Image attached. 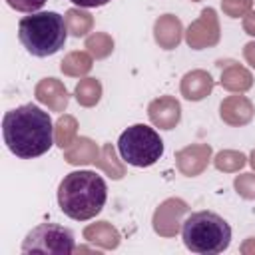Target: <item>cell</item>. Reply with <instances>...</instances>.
Returning <instances> with one entry per match:
<instances>
[{
    "label": "cell",
    "mask_w": 255,
    "mask_h": 255,
    "mask_svg": "<svg viewBox=\"0 0 255 255\" xmlns=\"http://www.w3.org/2000/svg\"><path fill=\"white\" fill-rule=\"evenodd\" d=\"M108 199V185L104 177L90 169H78L58 185V205L64 215L76 221H88L96 217Z\"/></svg>",
    "instance_id": "cell-2"
},
{
    "label": "cell",
    "mask_w": 255,
    "mask_h": 255,
    "mask_svg": "<svg viewBox=\"0 0 255 255\" xmlns=\"http://www.w3.org/2000/svg\"><path fill=\"white\" fill-rule=\"evenodd\" d=\"M76 143H78L76 149H72V151L66 153V159H68L70 163H92V161H96L98 149L94 147V143H92L90 139L82 137V139H78Z\"/></svg>",
    "instance_id": "cell-17"
},
{
    "label": "cell",
    "mask_w": 255,
    "mask_h": 255,
    "mask_svg": "<svg viewBox=\"0 0 255 255\" xmlns=\"http://www.w3.org/2000/svg\"><path fill=\"white\" fill-rule=\"evenodd\" d=\"M253 118V106L243 96H231L221 102V120L229 126H243Z\"/></svg>",
    "instance_id": "cell-9"
},
{
    "label": "cell",
    "mask_w": 255,
    "mask_h": 255,
    "mask_svg": "<svg viewBox=\"0 0 255 255\" xmlns=\"http://www.w3.org/2000/svg\"><path fill=\"white\" fill-rule=\"evenodd\" d=\"M2 135L6 147L20 159L44 155L54 143L50 114L36 104H24L8 110L2 118Z\"/></svg>",
    "instance_id": "cell-1"
},
{
    "label": "cell",
    "mask_w": 255,
    "mask_h": 255,
    "mask_svg": "<svg viewBox=\"0 0 255 255\" xmlns=\"http://www.w3.org/2000/svg\"><path fill=\"white\" fill-rule=\"evenodd\" d=\"M209 145H191V147H185L177 153V167L185 173V175H195L199 173L207 161H209Z\"/></svg>",
    "instance_id": "cell-12"
},
{
    "label": "cell",
    "mask_w": 255,
    "mask_h": 255,
    "mask_svg": "<svg viewBox=\"0 0 255 255\" xmlns=\"http://www.w3.org/2000/svg\"><path fill=\"white\" fill-rule=\"evenodd\" d=\"M181 239L191 253L215 255L229 247L231 227L213 211H195L183 221Z\"/></svg>",
    "instance_id": "cell-4"
},
{
    "label": "cell",
    "mask_w": 255,
    "mask_h": 255,
    "mask_svg": "<svg viewBox=\"0 0 255 255\" xmlns=\"http://www.w3.org/2000/svg\"><path fill=\"white\" fill-rule=\"evenodd\" d=\"M36 98L50 106L54 112H62L68 106V92L56 78H46L36 86Z\"/></svg>",
    "instance_id": "cell-10"
},
{
    "label": "cell",
    "mask_w": 255,
    "mask_h": 255,
    "mask_svg": "<svg viewBox=\"0 0 255 255\" xmlns=\"http://www.w3.org/2000/svg\"><path fill=\"white\" fill-rule=\"evenodd\" d=\"M86 48L96 56V58H106L112 48H114V42L110 40V36L106 34H94L86 40Z\"/></svg>",
    "instance_id": "cell-20"
},
{
    "label": "cell",
    "mask_w": 255,
    "mask_h": 255,
    "mask_svg": "<svg viewBox=\"0 0 255 255\" xmlns=\"http://www.w3.org/2000/svg\"><path fill=\"white\" fill-rule=\"evenodd\" d=\"M167 203V209H169V213L165 215V211L159 207L157 211H155V217H153V221H155V231L157 233H165V225H169L167 221H173V219H177L179 217V213H183L187 207H185V203L183 201H179V199H169V201H165Z\"/></svg>",
    "instance_id": "cell-16"
},
{
    "label": "cell",
    "mask_w": 255,
    "mask_h": 255,
    "mask_svg": "<svg viewBox=\"0 0 255 255\" xmlns=\"http://www.w3.org/2000/svg\"><path fill=\"white\" fill-rule=\"evenodd\" d=\"M74 131H76V122L72 118H60V122H58V145L62 149L70 145Z\"/></svg>",
    "instance_id": "cell-22"
},
{
    "label": "cell",
    "mask_w": 255,
    "mask_h": 255,
    "mask_svg": "<svg viewBox=\"0 0 255 255\" xmlns=\"http://www.w3.org/2000/svg\"><path fill=\"white\" fill-rule=\"evenodd\" d=\"M219 40V28H217V18L215 10L205 8L201 12V18L195 20L189 30H187V44L195 50H201L205 46H213Z\"/></svg>",
    "instance_id": "cell-7"
},
{
    "label": "cell",
    "mask_w": 255,
    "mask_h": 255,
    "mask_svg": "<svg viewBox=\"0 0 255 255\" xmlns=\"http://www.w3.org/2000/svg\"><path fill=\"white\" fill-rule=\"evenodd\" d=\"M251 165H253V169H255V149H253V153H251Z\"/></svg>",
    "instance_id": "cell-29"
},
{
    "label": "cell",
    "mask_w": 255,
    "mask_h": 255,
    "mask_svg": "<svg viewBox=\"0 0 255 255\" xmlns=\"http://www.w3.org/2000/svg\"><path fill=\"white\" fill-rule=\"evenodd\" d=\"M235 189L239 195L253 199L255 197V175L253 173H243L239 177H235Z\"/></svg>",
    "instance_id": "cell-23"
},
{
    "label": "cell",
    "mask_w": 255,
    "mask_h": 255,
    "mask_svg": "<svg viewBox=\"0 0 255 255\" xmlns=\"http://www.w3.org/2000/svg\"><path fill=\"white\" fill-rule=\"evenodd\" d=\"M155 40L161 44L165 50H171L179 44L181 40V24L175 16L165 14L155 22Z\"/></svg>",
    "instance_id": "cell-13"
},
{
    "label": "cell",
    "mask_w": 255,
    "mask_h": 255,
    "mask_svg": "<svg viewBox=\"0 0 255 255\" xmlns=\"http://www.w3.org/2000/svg\"><path fill=\"white\" fill-rule=\"evenodd\" d=\"M90 68H92V60H90V56H86L84 52H74V54H70V56L62 62V72H66V74H70V76L86 74Z\"/></svg>",
    "instance_id": "cell-19"
},
{
    "label": "cell",
    "mask_w": 255,
    "mask_h": 255,
    "mask_svg": "<svg viewBox=\"0 0 255 255\" xmlns=\"http://www.w3.org/2000/svg\"><path fill=\"white\" fill-rule=\"evenodd\" d=\"M6 2L10 8H14L18 12H30V14L40 10L46 4V0H6Z\"/></svg>",
    "instance_id": "cell-24"
},
{
    "label": "cell",
    "mask_w": 255,
    "mask_h": 255,
    "mask_svg": "<svg viewBox=\"0 0 255 255\" xmlns=\"http://www.w3.org/2000/svg\"><path fill=\"white\" fill-rule=\"evenodd\" d=\"M243 56H245V60L255 68V42H249V44L243 48Z\"/></svg>",
    "instance_id": "cell-27"
},
{
    "label": "cell",
    "mask_w": 255,
    "mask_h": 255,
    "mask_svg": "<svg viewBox=\"0 0 255 255\" xmlns=\"http://www.w3.org/2000/svg\"><path fill=\"white\" fill-rule=\"evenodd\" d=\"M245 165V155L237 151H221L215 157V167L223 171H235Z\"/></svg>",
    "instance_id": "cell-21"
},
{
    "label": "cell",
    "mask_w": 255,
    "mask_h": 255,
    "mask_svg": "<svg viewBox=\"0 0 255 255\" xmlns=\"http://www.w3.org/2000/svg\"><path fill=\"white\" fill-rule=\"evenodd\" d=\"M221 86L231 92H245L251 88V74L241 66H229L221 76Z\"/></svg>",
    "instance_id": "cell-14"
},
{
    "label": "cell",
    "mask_w": 255,
    "mask_h": 255,
    "mask_svg": "<svg viewBox=\"0 0 255 255\" xmlns=\"http://www.w3.org/2000/svg\"><path fill=\"white\" fill-rule=\"evenodd\" d=\"M70 2L80 6V8H100V6H104V4H108L112 0H70Z\"/></svg>",
    "instance_id": "cell-26"
},
{
    "label": "cell",
    "mask_w": 255,
    "mask_h": 255,
    "mask_svg": "<svg viewBox=\"0 0 255 255\" xmlns=\"http://www.w3.org/2000/svg\"><path fill=\"white\" fill-rule=\"evenodd\" d=\"M76 251L74 233L68 227L56 223H40L22 241V253H44V255H70Z\"/></svg>",
    "instance_id": "cell-6"
},
{
    "label": "cell",
    "mask_w": 255,
    "mask_h": 255,
    "mask_svg": "<svg viewBox=\"0 0 255 255\" xmlns=\"http://www.w3.org/2000/svg\"><path fill=\"white\" fill-rule=\"evenodd\" d=\"M213 90V80L207 72L203 70H195V72H189L183 76L181 80V94L183 98L191 100V102H197V100H203L209 92Z\"/></svg>",
    "instance_id": "cell-11"
},
{
    "label": "cell",
    "mask_w": 255,
    "mask_h": 255,
    "mask_svg": "<svg viewBox=\"0 0 255 255\" xmlns=\"http://www.w3.org/2000/svg\"><path fill=\"white\" fill-rule=\"evenodd\" d=\"M18 38L28 54L46 58L64 48L68 38L66 18L58 12H32L20 18Z\"/></svg>",
    "instance_id": "cell-3"
},
{
    "label": "cell",
    "mask_w": 255,
    "mask_h": 255,
    "mask_svg": "<svg viewBox=\"0 0 255 255\" xmlns=\"http://www.w3.org/2000/svg\"><path fill=\"white\" fill-rule=\"evenodd\" d=\"M245 30H247V34H253L255 36V14L251 12L249 16H247V20H245Z\"/></svg>",
    "instance_id": "cell-28"
},
{
    "label": "cell",
    "mask_w": 255,
    "mask_h": 255,
    "mask_svg": "<svg viewBox=\"0 0 255 255\" xmlns=\"http://www.w3.org/2000/svg\"><path fill=\"white\" fill-rule=\"evenodd\" d=\"M249 4H251V0H223V10L231 18H237L249 8Z\"/></svg>",
    "instance_id": "cell-25"
},
{
    "label": "cell",
    "mask_w": 255,
    "mask_h": 255,
    "mask_svg": "<svg viewBox=\"0 0 255 255\" xmlns=\"http://www.w3.org/2000/svg\"><path fill=\"white\" fill-rule=\"evenodd\" d=\"M147 114H149V120L155 126H159L161 129H171V128L177 126V122L181 118V108L173 98L163 96V98L153 100L149 104Z\"/></svg>",
    "instance_id": "cell-8"
},
{
    "label": "cell",
    "mask_w": 255,
    "mask_h": 255,
    "mask_svg": "<svg viewBox=\"0 0 255 255\" xmlns=\"http://www.w3.org/2000/svg\"><path fill=\"white\" fill-rule=\"evenodd\" d=\"M118 151L126 163L133 167H149L163 155V141L153 128L133 124L122 131Z\"/></svg>",
    "instance_id": "cell-5"
},
{
    "label": "cell",
    "mask_w": 255,
    "mask_h": 255,
    "mask_svg": "<svg viewBox=\"0 0 255 255\" xmlns=\"http://www.w3.org/2000/svg\"><path fill=\"white\" fill-rule=\"evenodd\" d=\"M64 18H66L68 32H72L76 38L84 36V34L92 28V18H90L88 12H82V10H68Z\"/></svg>",
    "instance_id": "cell-18"
},
{
    "label": "cell",
    "mask_w": 255,
    "mask_h": 255,
    "mask_svg": "<svg viewBox=\"0 0 255 255\" xmlns=\"http://www.w3.org/2000/svg\"><path fill=\"white\" fill-rule=\"evenodd\" d=\"M100 96H102V86L94 78H86V80H82L76 86V100L82 106H94V104H98Z\"/></svg>",
    "instance_id": "cell-15"
}]
</instances>
